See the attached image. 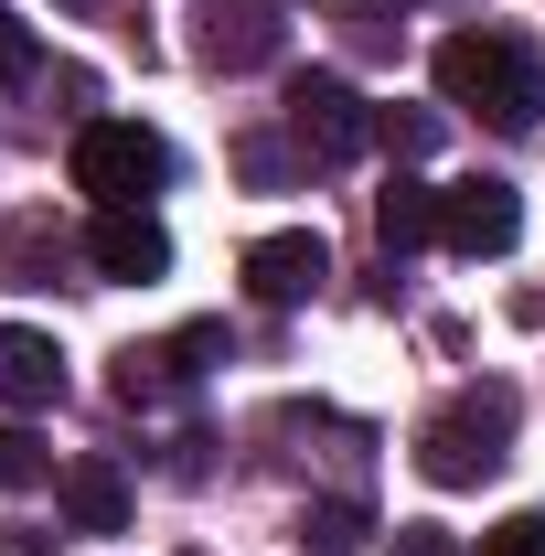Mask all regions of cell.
<instances>
[{
  "label": "cell",
  "mask_w": 545,
  "mask_h": 556,
  "mask_svg": "<svg viewBox=\"0 0 545 556\" xmlns=\"http://www.w3.org/2000/svg\"><path fill=\"white\" fill-rule=\"evenodd\" d=\"M375 236H385V257H407V247H428V236H439V182H417V172H396V182L375 193Z\"/></svg>",
  "instance_id": "obj_11"
},
{
  "label": "cell",
  "mask_w": 545,
  "mask_h": 556,
  "mask_svg": "<svg viewBox=\"0 0 545 556\" xmlns=\"http://www.w3.org/2000/svg\"><path fill=\"white\" fill-rule=\"evenodd\" d=\"M193 54L214 75H257L278 54V0H193Z\"/></svg>",
  "instance_id": "obj_6"
},
{
  "label": "cell",
  "mask_w": 545,
  "mask_h": 556,
  "mask_svg": "<svg viewBox=\"0 0 545 556\" xmlns=\"http://www.w3.org/2000/svg\"><path fill=\"white\" fill-rule=\"evenodd\" d=\"M86 257H97V278H172V236H161V214L150 204H107L97 225H86Z\"/></svg>",
  "instance_id": "obj_8"
},
{
  "label": "cell",
  "mask_w": 545,
  "mask_h": 556,
  "mask_svg": "<svg viewBox=\"0 0 545 556\" xmlns=\"http://www.w3.org/2000/svg\"><path fill=\"white\" fill-rule=\"evenodd\" d=\"M481 556H545V514H514V525H492Z\"/></svg>",
  "instance_id": "obj_14"
},
{
  "label": "cell",
  "mask_w": 545,
  "mask_h": 556,
  "mask_svg": "<svg viewBox=\"0 0 545 556\" xmlns=\"http://www.w3.org/2000/svg\"><path fill=\"white\" fill-rule=\"evenodd\" d=\"M75 11H97V0H75Z\"/></svg>",
  "instance_id": "obj_19"
},
{
  "label": "cell",
  "mask_w": 545,
  "mask_h": 556,
  "mask_svg": "<svg viewBox=\"0 0 545 556\" xmlns=\"http://www.w3.org/2000/svg\"><path fill=\"white\" fill-rule=\"evenodd\" d=\"M375 139L407 161V150H428V139H439V118H417V108H375Z\"/></svg>",
  "instance_id": "obj_13"
},
{
  "label": "cell",
  "mask_w": 545,
  "mask_h": 556,
  "mask_svg": "<svg viewBox=\"0 0 545 556\" xmlns=\"http://www.w3.org/2000/svg\"><path fill=\"white\" fill-rule=\"evenodd\" d=\"M514 386H471V396H449V407L417 428V471L439 492H471V482H492L503 471V450H514Z\"/></svg>",
  "instance_id": "obj_2"
},
{
  "label": "cell",
  "mask_w": 545,
  "mask_h": 556,
  "mask_svg": "<svg viewBox=\"0 0 545 556\" xmlns=\"http://www.w3.org/2000/svg\"><path fill=\"white\" fill-rule=\"evenodd\" d=\"M524 236V193L503 172H471V182H439V247L449 257H503Z\"/></svg>",
  "instance_id": "obj_4"
},
{
  "label": "cell",
  "mask_w": 545,
  "mask_h": 556,
  "mask_svg": "<svg viewBox=\"0 0 545 556\" xmlns=\"http://www.w3.org/2000/svg\"><path fill=\"white\" fill-rule=\"evenodd\" d=\"M0 556H54V546H43V525H0Z\"/></svg>",
  "instance_id": "obj_18"
},
{
  "label": "cell",
  "mask_w": 545,
  "mask_h": 556,
  "mask_svg": "<svg viewBox=\"0 0 545 556\" xmlns=\"http://www.w3.org/2000/svg\"><path fill=\"white\" fill-rule=\"evenodd\" d=\"M321 278H332V247H321L310 225H289V236H257V247H246V300H268V311H300Z\"/></svg>",
  "instance_id": "obj_7"
},
{
  "label": "cell",
  "mask_w": 545,
  "mask_h": 556,
  "mask_svg": "<svg viewBox=\"0 0 545 556\" xmlns=\"http://www.w3.org/2000/svg\"><path fill=\"white\" fill-rule=\"evenodd\" d=\"M172 182V139L139 129V118H86L75 129V193H97V214L107 204H150Z\"/></svg>",
  "instance_id": "obj_3"
},
{
  "label": "cell",
  "mask_w": 545,
  "mask_h": 556,
  "mask_svg": "<svg viewBox=\"0 0 545 556\" xmlns=\"http://www.w3.org/2000/svg\"><path fill=\"white\" fill-rule=\"evenodd\" d=\"M11 75H33V33H22V22L0 11V86H11Z\"/></svg>",
  "instance_id": "obj_17"
},
{
  "label": "cell",
  "mask_w": 545,
  "mask_h": 556,
  "mask_svg": "<svg viewBox=\"0 0 545 556\" xmlns=\"http://www.w3.org/2000/svg\"><path fill=\"white\" fill-rule=\"evenodd\" d=\"M236 172H246V182H289V150H278V139H246Z\"/></svg>",
  "instance_id": "obj_16"
},
{
  "label": "cell",
  "mask_w": 545,
  "mask_h": 556,
  "mask_svg": "<svg viewBox=\"0 0 545 556\" xmlns=\"http://www.w3.org/2000/svg\"><path fill=\"white\" fill-rule=\"evenodd\" d=\"M54 503H65L75 535H118V525H129V482H118L107 460H75L65 482H54Z\"/></svg>",
  "instance_id": "obj_10"
},
{
  "label": "cell",
  "mask_w": 545,
  "mask_h": 556,
  "mask_svg": "<svg viewBox=\"0 0 545 556\" xmlns=\"http://www.w3.org/2000/svg\"><path fill=\"white\" fill-rule=\"evenodd\" d=\"M43 471H54V450H43L33 428H0V492H33Z\"/></svg>",
  "instance_id": "obj_12"
},
{
  "label": "cell",
  "mask_w": 545,
  "mask_h": 556,
  "mask_svg": "<svg viewBox=\"0 0 545 556\" xmlns=\"http://www.w3.org/2000/svg\"><path fill=\"white\" fill-rule=\"evenodd\" d=\"M428 75H439L449 108H471V118H492V129H535L545 118V54L524 43V33H503V22L449 33V43L428 54Z\"/></svg>",
  "instance_id": "obj_1"
},
{
  "label": "cell",
  "mask_w": 545,
  "mask_h": 556,
  "mask_svg": "<svg viewBox=\"0 0 545 556\" xmlns=\"http://www.w3.org/2000/svg\"><path fill=\"white\" fill-rule=\"evenodd\" d=\"M65 396V353L43 332H0V407H54Z\"/></svg>",
  "instance_id": "obj_9"
},
{
  "label": "cell",
  "mask_w": 545,
  "mask_h": 556,
  "mask_svg": "<svg viewBox=\"0 0 545 556\" xmlns=\"http://www.w3.org/2000/svg\"><path fill=\"white\" fill-rule=\"evenodd\" d=\"M289 139L332 172V161H353V150L375 139V108H364L342 75H289Z\"/></svg>",
  "instance_id": "obj_5"
},
{
  "label": "cell",
  "mask_w": 545,
  "mask_h": 556,
  "mask_svg": "<svg viewBox=\"0 0 545 556\" xmlns=\"http://www.w3.org/2000/svg\"><path fill=\"white\" fill-rule=\"evenodd\" d=\"M385 556H471V546H460L449 525H396V535H385Z\"/></svg>",
  "instance_id": "obj_15"
}]
</instances>
